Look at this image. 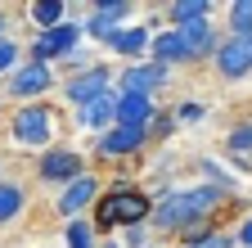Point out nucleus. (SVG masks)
Here are the masks:
<instances>
[{"label": "nucleus", "instance_id": "14", "mask_svg": "<svg viewBox=\"0 0 252 248\" xmlns=\"http://www.w3.org/2000/svg\"><path fill=\"white\" fill-rule=\"evenodd\" d=\"M171 32H180V41L189 45V54H194V64H198V59H212L216 45H220V32H216V23H212V18H198V23L171 27Z\"/></svg>", "mask_w": 252, "mask_h": 248}, {"label": "nucleus", "instance_id": "19", "mask_svg": "<svg viewBox=\"0 0 252 248\" xmlns=\"http://www.w3.org/2000/svg\"><path fill=\"white\" fill-rule=\"evenodd\" d=\"M27 18H32L36 32H50V27L68 23V5L63 0H36V5H27Z\"/></svg>", "mask_w": 252, "mask_h": 248}, {"label": "nucleus", "instance_id": "7", "mask_svg": "<svg viewBox=\"0 0 252 248\" xmlns=\"http://www.w3.org/2000/svg\"><path fill=\"white\" fill-rule=\"evenodd\" d=\"M36 176L50 180V185H72L77 176H86V158L77 149H68V144H50L36 158Z\"/></svg>", "mask_w": 252, "mask_h": 248}, {"label": "nucleus", "instance_id": "6", "mask_svg": "<svg viewBox=\"0 0 252 248\" xmlns=\"http://www.w3.org/2000/svg\"><path fill=\"white\" fill-rule=\"evenodd\" d=\"M167 81H171V72H167V68L149 64V59H135V64L117 68L113 90H117V95H149V100H153V90H158V86H167Z\"/></svg>", "mask_w": 252, "mask_h": 248}, {"label": "nucleus", "instance_id": "5", "mask_svg": "<svg viewBox=\"0 0 252 248\" xmlns=\"http://www.w3.org/2000/svg\"><path fill=\"white\" fill-rule=\"evenodd\" d=\"M54 86V68L50 64H18L14 72H9V86H5V95L14 100V104H41V95Z\"/></svg>", "mask_w": 252, "mask_h": 248}, {"label": "nucleus", "instance_id": "16", "mask_svg": "<svg viewBox=\"0 0 252 248\" xmlns=\"http://www.w3.org/2000/svg\"><path fill=\"white\" fill-rule=\"evenodd\" d=\"M77 127H86V131H108V127H117V90H108L104 100H94L90 108H81L77 113Z\"/></svg>", "mask_w": 252, "mask_h": 248}, {"label": "nucleus", "instance_id": "15", "mask_svg": "<svg viewBox=\"0 0 252 248\" xmlns=\"http://www.w3.org/2000/svg\"><path fill=\"white\" fill-rule=\"evenodd\" d=\"M158 104L149 95H117V127H153Z\"/></svg>", "mask_w": 252, "mask_h": 248}, {"label": "nucleus", "instance_id": "13", "mask_svg": "<svg viewBox=\"0 0 252 248\" xmlns=\"http://www.w3.org/2000/svg\"><path fill=\"white\" fill-rule=\"evenodd\" d=\"M149 41H153V27H149V23H131V27H117L104 45H108L117 59H144V54H149Z\"/></svg>", "mask_w": 252, "mask_h": 248}, {"label": "nucleus", "instance_id": "30", "mask_svg": "<svg viewBox=\"0 0 252 248\" xmlns=\"http://www.w3.org/2000/svg\"><path fill=\"white\" fill-rule=\"evenodd\" d=\"M5 23H9V18H5V9H0V36H5Z\"/></svg>", "mask_w": 252, "mask_h": 248}, {"label": "nucleus", "instance_id": "31", "mask_svg": "<svg viewBox=\"0 0 252 248\" xmlns=\"http://www.w3.org/2000/svg\"><path fill=\"white\" fill-rule=\"evenodd\" d=\"M104 248H122V244H104Z\"/></svg>", "mask_w": 252, "mask_h": 248}, {"label": "nucleus", "instance_id": "25", "mask_svg": "<svg viewBox=\"0 0 252 248\" xmlns=\"http://www.w3.org/2000/svg\"><path fill=\"white\" fill-rule=\"evenodd\" d=\"M171 117H176V122H203V117H207V108H203L198 100H180Z\"/></svg>", "mask_w": 252, "mask_h": 248}, {"label": "nucleus", "instance_id": "17", "mask_svg": "<svg viewBox=\"0 0 252 248\" xmlns=\"http://www.w3.org/2000/svg\"><path fill=\"white\" fill-rule=\"evenodd\" d=\"M225 153L243 172H252V117H239L234 127L225 131Z\"/></svg>", "mask_w": 252, "mask_h": 248}, {"label": "nucleus", "instance_id": "18", "mask_svg": "<svg viewBox=\"0 0 252 248\" xmlns=\"http://www.w3.org/2000/svg\"><path fill=\"white\" fill-rule=\"evenodd\" d=\"M23 208H27V190H23L18 180H5V176H0V226L18 221Z\"/></svg>", "mask_w": 252, "mask_h": 248}, {"label": "nucleus", "instance_id": "29", "mask_svg": "<svg viewBox=\"0 0 252 248\" xmlns=\"http://www.w3.org/2000/svg\"><path fill=\"white\" fill-rule=\"evenodd\" d=\"M126 244H131V248H144V226H131V230H126Z\"/></svg>", "mask_w": 252, "mask_h": 248}, {"label": "nucleus", "instance_id": "26", "mask_svg": "<svg viewBox=\"0 0 252 248\" xmlns=\"http://www.w3.org/2000/svg\"><path fill=\"white\" fill-rule=\"evenodd\" d=\"M18 68V45L9 36H0V72H14Z\"/></svg>", "mask_w": 252, "mask_h": 248}, {"label": "nucleus", "instance_id": "12", "mask_svg": "<svg viewBox=\"0 0 252 248\" xmlns=\"http://www.w3.org/2000/svg\"><path fill=\"white\" fill-rule=\"evenodd\" d=\"M149 64L158 68H180V64H194V54H189V45L180 41V32H171V27H162V32H153L149 41Z\"/></svg>", "mask_w": 252, "mask_h": 248}, {"label": "nucleus", "instance_id": "21", "mask_svg": "<svg viewBox=\"0 0 252 248\" xmlns=\"http://www.w3.org/2000/svg\"><path fill=\"white\" fill-rule=\"evenodd\" d=\"M225 36H252V0H234L225 9Z\"/></svg>", "mask_w": 252, "mask_h": 248}, {"label": "nucleus", "instance_id": "9", "mask_svg": "<svg viewBox=\"0 0 252 248\" xmlns=\"http://www.w3.org/2000/svg\"><path fill=\"white\" fill-rule=\"evenodd\" d=\"M149 140H153L149 127H108L94 136V153L99 158H135Z\"/></svg>", "mask_w": 252, "mask_h": 248}, {"label": "nucleus", "instance_id": "10", "mask_svg": "<svg viewBox=\"0 0 252 248\" xmlns=\"http://www.w3.org/2000/svg\"><path fill=\"white\" fill-rule=\"evenodd\" d=\"M212 64H216V72L225 77V81L248 77V72H252V36H220Z\"/></svg>", "mask_w": 252, "mask_h": 248}, {"label": "nucleus", "instance_id": "33", "mask_svg": "<svg viewBox=\"0 0 252 248\" xmlns=\"http://www.w3.org/2000/svg\"><path fill=\"white\" fill-rule=\"evenodd\" d=\"M0 167H5V163H0Z\"/></svg>", "mask_w": 252, "mask_h": 248}, {"label": "nucleus", "instance_id": "3", "mask_svg": "<svg viewBox=\"0 0 252 248\" xmlns=\"http://www.w3.org/2000/svg\"><path fill=\"white\" fill-rule=\"evenodd\" d=\"M113 77H117L113 64H94V68H86V72H77V77L63 81V100L81 113V108H90L94 100H104L108 90H113Z\"/></svg>", "mask_w": 252, "mask_h": 248}, {"label": "nucleus", "instance_id": "24", "mask_svg": "<svg viewBox=\"0 0 252 248\" xmlns=\"http://www.w3.org/2000/svg\"><path fill=\"white\" fill-rule=\"evenodd\" d=\"M59 68H68V77H77V72H86V68H94V59H90V50H72V54H63L59 59Z\"/></svg>", "mask_w": 252, "mask_h": 248}, {"label": "nucleus", "instance_id": "1", "mask_svg": "<svg viewBox=\"0 0 252 248\" xmlns=\"http://www.w3.org/2000/svg\"><path fill=\"white\" fill-rule=\"evenodd\" d=\"M230 194L225 190H216V185H189V190H167L162 199H153V212H149V226L153 230H162V235H185V230H194V226H207L212 221V212L225 203Z\"/></svg>", "mask_w": 252, "mask_h": 248}, {"label": "nucleus", "instance_id": "28", "mask_svg": "<svg viewBox=\"0 0 252 248\" xmlns=\"http://www.w3.org/2000/svg\"><path fill=\"white\" fill-rule=\"evenodd\" d=\"M234 244L239 248H252V216H243V226L234 230Z\"/></svg>", "mask_w": 252, "mask_h": 248}, {"label": "nucleus", "instance_id": "8", "mask_svg": "<svg viewBox=\"0 0 252 248\" xmlns=\"http://www.w3.org/2000/svg\"><path fill=\"white\" fill-rule=\"evenodd\" d=\"M77 41H81V23H59L50 32H36L32 36V64H50L54 68L63 54L77 50Z\"/></svg>", "mask_w": 252, "mask_h": 248}, {"label": "nucleus", "instance_id": "4", "mask_svg": "<svg viewBox=\"0 0 252 248\" xmlns=\"http://www.w3.org/2000/svg\"><path fill=\"white\" fill-rule=\"evenodd\" d=\"M99 203L108 208V216H113V226H144L149 221V212H153V194H144V190H135V185H126V190H108V194H99Z\"/></svg>", "mask_w": 252, "mask_h": 248}, {"label": "nucleus", "instance_id": "11", "mask_svg": "<svg viewBox=\"0 0 252 248\" xmlns=\"http://www.w3.org/2000/svg\"><path fill=\"white\" fill-rule=\"evenodd\" d=\"M94 199H99V180L86 172V176H77L72 185H63V194L54 199V208H59L63 221H77L86 208H94Z\"/></svg>", "mask_w": 252, "mask_h": 248}, {"label": "nucleus", "instance_id": "23", "mask_svg": "<svg viewBox=\"0 0 252 248\" xmlns=\"http://www.w3.org/2000/svg\"><path fill=\"white\" fill-rule=\"evenodd\" d=\"M90 14H94V18H104L108 27H122V18L131 14V5H126V0H99Z\"/></svg>", "mask_w": 252, "mask_h": 248}, {"label": "nucleus", "instance_id": "2", "mask_svg": "<svg viewBox=\"0 0 252 248\" xmlns=\"http://www.w3.org/2000/svg\"><path fill=\"white\" fill-rule=\"evenodd\" d=\"M9 136L23 144V149H50V140H54V113L45 108V104H18V113H14V122H9Z\"/></svg>", "mask_w": 252, "mask_h": 248}, {"label": "nucleus", "instance_id": "22", "mask_svg": "<svg viewBox=\"0 0 252 248\" xmlns=\"http://www.w3.org/2000/svg\"><path fill=\"white\" fill-rule=\"evenodd\" d=\"M63 239H68V248H94V226L86 221V216H77V221H68Z\"/></svg>", "mask_w": 252, "mask_h": 248}, {"label": "nucleus", "instance_id": "32", "mask_svg": "<svg viewBox=\"0 0 252 248\" xmlns=\"http://www.w3.org/2000/svg\"><path fill=\"white\" fill-rule=\"evenodd\" d=\"M144 248H158V244H144Z\"/></svg>", "mask_w": 252, "mask_h": 248}, {"label": "nucleus", "instance_id": "20", "mask_svg": "<svg viewBox=\"0 0 252 248\" xmlns=\"http://www.w3.org/2000/svg\"><path fill=\"white\" fill-rule=\"evenodd\" d=\"M198 18H212V0H176V5H167V23L171 27L198 23Z\"/></svg>", "mask_w": 252, "mask_h": 248}, {"label": "nucleus", "instance_id": "27", "mask_svg": "<svg viewBox=\"0 0 252 248\" xmlns=\"http://www.w3.org/2000/svg\"><path fill=\"white\" fill-rule=\"evenodd\" d=\"M171 131H176V117H171V113H158L153 127H149V136H171Z\"/></svg>", "mask_w": 252, "mask_h": 248}]
</instances>
